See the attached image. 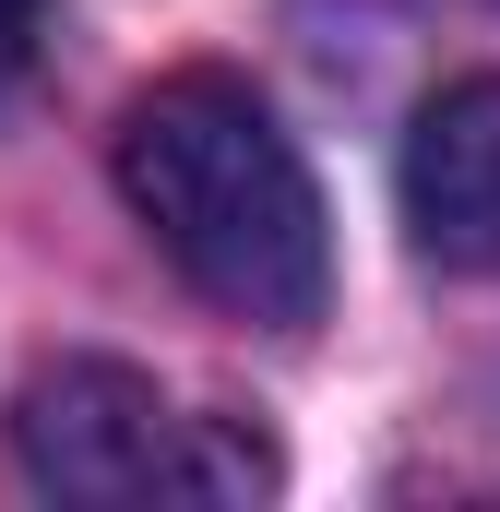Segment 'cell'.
Returning a JSON list of instances; mask_svg holds the SVG:
<instances>
[{
    "instance_id": "cell-1",
    "label": "cell",
    "mask_w": 500,
    "mask_h": 512,
    "mask_svg": "<svg viewBox=\"0 0 500 512\" xmlns=\"http://www.w3.org/2000/svg\"><path fill=\"white\" fill-rule=\"evenodd\" d=\"M120 191L155 227V251L179 262L215 310L274 322V334L322 322L334 227H322V191H310L286 120L250 96L239 72H167V84H143L131 120H120Z\"/></svg>"
},
{
    "instance_id": "cell-4",
    "label": "cell",
    "mask_w": 500,
    "mask_h": 512,
    "mask_svg": "<svg viewBox=\"0 0 500 512\" xmlns=\"http://www.w3.org/2000/svg\"><path fill=\"white\" fill-rule=\"evenodd\" d=\"M36 36H48V0H0V96L24 84V60H36Z\"/></svg>"
},
{
    "instance_id": "cell-3",
    "label": "cell",
    "mask_w": 500,
    "mask_h": 512,
    "mask_svg": "<svg viewBox=\"0 0 500 512\" xmlns=\"http://www.w3.org/2000/svg\"><path fill=\"white\" fill-rule=\"evenodd\" d=\"M405 227L453 274H500V72L441 84L405 131Z\"/></svg>"
},
{
    "instance_id": "cell-2",
    "label": "cell",
    "mask_w": 500,
    "mask_h": 512,
    "mask_svg": "<svg viewBox=\"0 0 500 512\" xmlns=\"http://www.w3.org/2000/svg\"><path fill=\"white\" fill-rule=\"evenodd\" d=\"M12 453L48 501H250L274 465L262 441H239L227 417H179L143 370H108V358H60L12 393Z\"/></svg>"
}]
</instances>
